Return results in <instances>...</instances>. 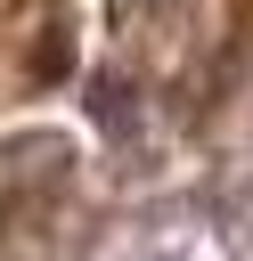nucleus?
I'll use <instances>...</instances> for the list:
<instances>
[{"mask_svg": "<svg viewBox=\"0 0 253 261\" xmlns=\"http://www.w3.org/2000/svg\"><path fill=\"white\" fill-rule=\"evenodd\" d=\"M131 261H188V253H131Z\"/></svg>", "mask_w": 253, "mask_h": 261, "instance_id": "obj_1", "label": "nucleus"}]
</instances>
